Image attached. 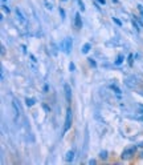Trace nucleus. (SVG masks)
Here are the masks:
<instances>
[{"label": "nucleus", "instance_id": "obj_1", "mask_svg": "<svg viewBox=\"0 0 143 165\" xmlns=\"http://www.w3.org/2000/svg\"><path fill=\"white\" fill-rule=\"evenodd\" d=\"M135 153H137V146L131 145V146H127V148L123 150L122 154H121V157H122V160H130L134 157Z\"/></svg>", "mask_w": 143, "mask_h": 165}, {"label": "nucleus", "instance_id": "obj_2", "mask_svg": "<svg viewBox=\"0 0 143 165\" xmlns=\"http://www.w3.org/2000/svg\"><path fill=\"white\" fill-rule=\"evenodd\" d=\"M72 120H73V115H72V109H66V117H65V125H64V133H66L72 127Z\"/></svg>", "mask_w": 143, "mask_h": 165}, {"label": "nucleus", "instance_id": "obj_3", "mask_svg": "<svg viewBox=\"0 0 143 165\" xmlns=\"http://www.w3.org/2000/svg\"><path fill=\"white\" fill-rule=\"evenodd\" d=\"M72 47H73V41H72V39H70V37H66V39L62 40V43H61V48L64 50V52H65V53H70Z\"/></svg>", "mask_w": 143, "mask_h": 165}, {"label": "nucleus", "instance_id": "obj_4", "mask_svg": "<svg viewBox=\"0 0 143 165\" xmlns=\"http://www.w3.org/2000/svg\"><path fill=\"white\" fill-rule=\"evenodd\" d=\"M73 25H74V28L77 31L82 28V20H81V15H80V12H77L74 15V23H73Z\"/></svg>", "mask_w": 143, "mask_h": 165}, {"label": "nucleus", "instance_id": "obj_5", "mask_svg": "<svg viewBox=\"0 0 143 165\" xmlns=\"http://www.w3.org/2000/svg\"><path fill=\"white\" fill-rule=\"evenodd\" d=\"M64 91H65V97H66V101L70 102L72 100V89L69 84H64Z\"/></svg>", "mask_w": 143, "mask_h": 165}, {"label": "nucleus", "instance_id": "obj_6", "mask_svg": "<svg viewBox=\"0 0 143 165\" xmlns=\"http://www.w3.org/2000/svg\"><path fill=\"white\" fill-rule=\"evenodd\" d=\"M16 15H17V17H19V20H20L23 24H25V23H27V21H25V19H24V15H23V13H21V11L19 10V8H16Z\"/></svg>", "mask_w": 143, "mask_h": 165}, {"label": "nucleus", "instance_id": "obj_7", "mask_svg": "<svg viewBox=\"0 0 143 165\" xmlns=\"http://www.w3.org/2000/svg\"><path fill=\"white\" fill-rule=\"evenodd\" d=\"M90 48H92V44H90V43L84 44V47H82V52H84V53H88L89 51H90Z\"/></svg>", "mask_w": 143, "mask_h": 165}, {"label": "nucleus", "instance_id": "obj_8", "mask_svg": "<svg viewBox=\"0 0 143 165\" xmlns=\"http://www.w3.org/2000/svg\"><path fill=\"white\" fill-rule=\"evenodd\" d=\"M35 102H36V100L32 99V97H27V99H25V104L28 105V106H32V105L35 104Z\"/></svg>", "mask_w": 143, "mask_h": 165}, {"label": "nucleus", "instance_id": "obj_9", "mask_svg": "<svg viewBox=\"0 0 143 165\" xmlns=\"http://www.w3.org/2000/svg\"><path fill=\"white\" fill-rule=\"evenodd\" d=\"M73 156H74V153H73V150H69V152L68 153H66V161H68V163H70L72 161V160H73Z\"/></svg>", "mask_w": 143, "mask_h": 165}, {"label": "nucleus", "instance_id": "obj_10", "mask_svg": "<svg viewBox=\"0 0 143 165\" xmlns=\"http://www.w3.org/2000/svg\"><path fill=\"white\" fill-rule=\"evenodd\" d=\"M123 60H125L123 55H118V56H117V60H115V64H117V65H121V64L123 63Z\"/></svg>", "mask_w": 143, "mask_h": 165}, {"label": "nucleus", "instance_id": "obj_11", "mask_svg": "<svg viewBox=\"0 0 143 165\" xmlns=\"http://www.w3.org/2000/svg\"><path fill=\"white\" fill-rule=\"evenodd\" d=\"M12 105H13V109H15V112H16V116L19 117V113H20V108H19V105L16 104V101H13V102H12Z\"/></svg>", "mask_w": 143, "mask_h": 165}, {"label": "nucleus", "instance_id": "obj_12", "mask_svg": "<svg viewBox=\"0 0 143 165\" xmlns=\"http://www.w3.org/2000/svg\"><path fill=\"white\" fill-rule=\"evenodd\" d=\"M110 88H111V89H113V91H114L115 93H117V95H118V96L121 95V89H119V88H118L117 85H113V84H111V85H110Z\"/></svg>", "mask_w": 143, "mask_h": 165}, {"label": "nucleus", "instance_id": "obj_13", "mask_svg": "<svg viewBox=\"0 0 143 165\" xmlns=\"http://www.w3.org/2000/svg\"><path fill=\"white\" fill-rule=\"evenodd\" d=\"M88 61H89V64H90L92 67H94V68H96V67H97V64H96V61H94V60H93V59H92V57H89V59H88Z\"/></svg>", "mask_w": 143, "mask_h": 165}, {"label": "nucleus", "instance_id": "obj_14", "mask_svg": "<svg viewBox=\"0 0 143 165\" xmlns=\"http://www.w3.org/2000/svg\"><path fill=\"white\" fill-rule=\"evenodd\" d=\"M100 157H101V158H104V160L107 158V152H106V150H104V152H101V153H100Z\"/></svg>", "mask_w": 143, "mask_h": 165}, {"label": "nucleus", "instance_id": "obj_15", "mask_svg": "<svg viewBox=\"0 0 143 165\" xmlns=\"http://www.w3.org/2000/svg\"><path fill=\"white\" fill-rule=\"evenodd\" d=\"M129 65H133V53H130V56H129Z\"/></svg>", "mask_w": 143, "mask_h": 165}, {"label": "nucleus", "instance_id": "obj_16", "mask_svg": "<svg viewBox=\"0 0 143 165\" xmlns=\"http://www.w3.org/2000/svg\"><path fill=\"white\" fill-rule=\"evenodd\" d=\"M78 4H80V7H81V11H85V6H84V3L81 2V0H78Z\"/></svg>", "mask_w": 143, "mask_h": 165}, {"label": "nucleus", "instance_id": "obj_17", "mask_svg": "<svg viewBox=\"0 0 143 165\" xmlns=\"http://www.w3.org/2000/svg\"><path fill=\"white\" fill-rule=\"evenodd\" d=\"M138 10H139V12H141V15L143 16V6H141V4H138Z\"/></svg>", "mask_w": 143, "mask_h": 165}, {"label": "nucleus", "instance_id": "obj_18", "mask_svg": "<svg viewBox=\"0 0 143 165\" xmlns=\"http://www.w3.org/2000/svg\"><path fill=\"white\" fill-rule=\"evenodd\" d=\"M60 13H61L62 19H65V12H64V10H62V8H60Z\"/></svg>", "mask_w": 143, "mask_h": 165}, {"label": "nucleus", "instance_id": "obj_19", "mask_svg": "<svg viewBox=\"0 0 143 165\" xmlns=\"http://www.w3.org/2000/svg\"><path fill=\"white\" fill-rule=\"evenodd\" d=\"M113 20H114V21H115V23H117L118 25H122V23H121V21L117 19V17H113Z\"/></svg>", "mask_w": 143, "mask_h": 165}, {"label": "nucleus", "instance_id": "obj_20", "mask_svg": "<svg viewBox=\"0 0 143 165\" xmlns=\"http://www.w3.org/2000/svg\"><path fill=\"white\" fill-rule=\"evenodd\" d=\"M74 68H76L74 64H73V63H70V64H69V69H70V71H74Z\"/></svg>", "mask_w": 143, "mask_h": 165}, {"label": "nucleus", "instance_id": "obj_21", "mask_svg": "<svg viewBox=\"0 0 143 165\" xmlns=\"http://www.w3.org/2000/svg\"><path fill=\"white\" fill-rule=\"evenodd\" d=\"M3 10H4V11H7V13L10 12V8H8L7 6H3Z\"/></svg>", "mask_w": 143, "mask_h": 165}, {"label": "nucleus", "instance_id": "obj_22", "mask_svg": "<svg viewBox=\"0 0 143 165\" xmlns=\"http://www.w3.org/2000/svg\"><path fill=\"white\" fill-rule=\"evenodd\" d=\"M97 2H98V3H100V4H102V6H104V4L106 3V2H105V0H97Z\"/></svg>", "mask_w": 143, "mask_h": 165}, {"label": "nucleus", "instance_id": "obj_23", "mask_svg": "<svg viewBox=\"0 0 143 165\" xmlns=\"http://www.w3.org/2000/svg\"><path fill=\"white\" fill-rule=\"evenodd\" d=\"M137 119H138V120H142V121H143V116H138Z\"/></svg>", "mask_w": 143, "mask_h": 165}, {"label": "nucleus", "instance_id": "obj_24", "mask_svg": "<svg viewBox=\"0 0 143 165\" xmlns=\"http://www.w3.org/2000/svg\"><path fill=\"white\" fill-rule=\"evenodd\" d=\"M113 3H115V4H118L119 2H118V0H113Z\"/></svg>", "mask_w": 143, "mask_h": 165}, {"label": "nucleus", "instance_id": "obj_25", "mask_svg": "<svg viewBox=\"0 0 143 165\" xmlns=\"http://www.w3.org/2000/svg\"><path fill=\"white\" fill-rule=\"evenodd\" d=\"M139 106H141V109H142V111H143V105H139Z\"/></svg>", "mask_w": 143, "mask_h": 165}, {"label": "nucleus", "instance_id": "obj_26", "mask_svg": "<svg viewBox=\"0 0 143 165\" xmlns=\"http://www.w3.org/2000/svg\"><path fill=\"white\" fill-rule=\"evenodd\" d=\"M61 2H66V0H61Z\"/></svg>", "mask_w": 143, "mask_h": 165}, {"label": "nucleus", "instance_id": "obj_27", "mask_svg": "<svg viewBox=\"0 0 143 165\" xmlns=\"http://www.w3.org/2000/svg\"><path fill=\"white\" fill-rule=\"evenodd\" d=\"M3 2H6V0H3Z\"/></svg>", "mask_w": 143, "mask_h": 165}]
</instances>
